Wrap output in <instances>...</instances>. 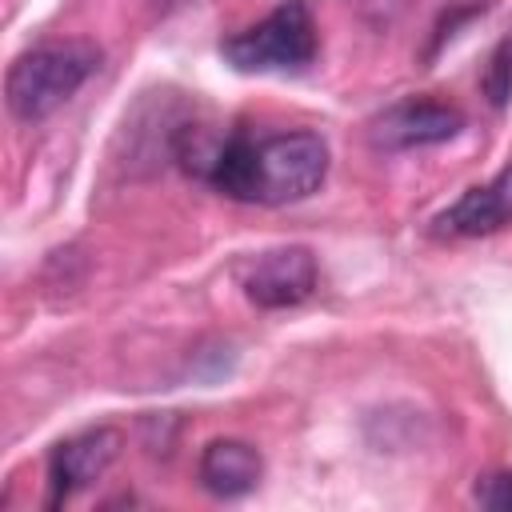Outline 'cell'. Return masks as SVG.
Instances as JSON below:
<instances>
[{"instance_id": "6da1fadb", "label": "cell", "mask_w": 512, "mask_h": 512, "mask_svg": "<svg viewBox=\"0 0 512 512\" xmlns=\"http://www.w3.org/2000/svg\"><path fill=\"white\" fill-rule=\"evenodd\" d=\"M328 176V144L316 132H276L252 140L244 132L220 136L208 164V184L240 204H296Z\"/></svg>"}, {"instance_id": "7a4b0ae2", "label": "cell", "mask_w": 512, "mask_h": 512, "mask_svg": "<svg viewBox=\"0 0 512 512\" xmlns=\"http://www.w3.org/2000/svg\"><path fill=\"white\" fill-rule=\"evenodd\" d=\"M100 68L92 40H48L20 52L4 76V100L16 120H44L76 96V88Z\"/></svg>"}, {"instance_id": "3957f363", "label": "cell", "mask_w": 512, "mask_h": 512, "mask_svg": "<svg viewBox=\"0 0 512 512\" xmlns=\"http://www.w3.org/2000/svg\"><path fill=\"white\" fill-rule=\"evenodd\" d=\"M320 32L304 0H284L264 20L220 44V56L236 72H304L316 60Z\"/></svg>"}, {"instance_id": "277c9868", "label": "cell", "mask_w": 512, "mask_h": 512, "mask_svg": "<svg viewBox=\"0 0 512 512\" xmlns=\"http://www.w3.org/2000/svg\"><path fill=\"white\" fill-rule=\"evenodd\" d=\"M464 128V112L448 100H436V96H404L396 104H388L368 136L376 148H388V152H408V148H428V144H444L452 140L456 132Z\"/></svg>"}, {"instance_id": "5b68a950", "label": "cell", "mask_w": 512, "mask_h": 512, "mask_svg": "<svg viewBox=\"0 0 512 512\" xmlns=\"http://www.w3.org/2000/svg\"><path fill=\"white\" fill-rule=\"evenodd\" d=\"M316 256L300 244L252 256L240 268V288L256 308H296L316 292Z\"/></svg>"}, {"instance_id": "8992f818", "label": "cell", "mask_w": 512, "mask_h": 512, "mask_svg": "<svg viewBox=\"0 0 512 512\" xmlns=\"http://www.w3.org/2000/svg\"><path fill=\"white\" fill-rule=\"evenodd\" d=\"M120 444L124 436L116 428H88V432H76L68 440H60L48 456V484H52V504L68 500L72 492L88 488L92 480H100L116 456H120Z\"/></svg>"}, {"instance_id": "52a82bcc", "label": "cell", "mask_w": 512, "mask_h": 512, "mask_svg": "<svg viewBox=\"0 0 512 512\" xmlns=\"http://www.w3.org/2000/svg\"><path fill=\"white\" fill-rule=\"evenodd\" d=\"M504 224H512V164H504L488 184H476L456 204H448L432 220V232L452 240H472V236H492Z\"/></svg>"}, {"instance_id": "ba28073f", "label": "cell", "mask_w": 512, "mask_h": 512, "mask_svg": "<svg viewBox=\"0 0 512 512\" xmlns=\"http://www.w3.org/2000/svg\"><path fill=\"white\" fill-rule=\"evenodd\" d=\"M200 484L220 496V500H236V496H248L260 476H264V460L260 452L248 444V440H236V436H220V440H208L204 452H200Z\"/></svg>"}, {"instance_id": "9c48e42d", "label": "cell", "mask_w": 512, "mask_h": 512, "mask_svg": "<svg viewBox=\"0 0 512 512\" xmlns=\"http://www.w3.org/2000/svg\"><path fill=\"white\" fill-rule=\"evenodd\" d=\"M480 88H484V96H488L492 108H504L512 100V40H500L496 44V52L484 64Z\"/></svg>"}, {"instance_id": "30bf717a", "label": "cell", "mask_w": 512, "mask_h": 512, "mask_svg": "<svg viewBox=\"0 0 512 512\" xmlns=\"http://www.w3.org/2000/svg\"><path fill=\"white\" fill-rule=\"evenodd\" d=\"M476 504L480 508H492V512H512V468H500V472H488L476 480L472 488Z\"/></svg>"}]
</instances>
